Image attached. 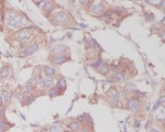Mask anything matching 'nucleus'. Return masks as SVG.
<instances>
[{"mask_svg":"<svg viewBox=\"0 0 165 132\" xmlns=\"http://www.w3.org/2000/svg\"><path fill=\"white\" fill-rule=\"evenodd\" d=\"M4 114H5V108H0V120L4 117Z\"/></svg>","mask_w":165,"mask_h":132,"instance_id":"33","label":"nucleus"},{"mask_svg":"<svg viewBox=\"0 0 165 132\" xmlns=\"http://www.w3.org/2000/svg\"><path fill=\"white\" fill-rule=\"evenodd\" d=\"M0 56H1V53H0Z\"/></svg>","mask_w":165,"mask_h":132,"instance_id":"38","label":"nucleus"},{"mask_svg":"<svg viewBox=\"0 0 165 132\" xmlns=\"http://www.w3.org/2000/svg\"><path fill=\"white\" fill-rule=\"evenodd\" d=\"M43 73L45 76H51V77H54L55 75L57 74V71L56 68L54 67H52V66H43Z\"/></svg>","mask_w":165,"mask_h":132,"instance_id":"12","label":"nucleus"},{"mask_svg":"<svg viewBox=\"0 0 165 132\" xmlns=\"http://www.w3.org/2000/svg\"><path fill=\"white\" fill-rule=\"evenodd\" d=\"M42 82H43V85H44V88H49L50 89L51 87H53V84H54V77H51V76H44V78H42Z\"/></svg>","mask_w":165,"mask_h":132,"instance_id":"14","label":"nucleus"},{"mask_svg":"<svg viewBox=\"0 0 165 132\" xmlns=\"http://www.w3.org/2000/svg\"><path fill=\"white\" fill-rule=\"evenodd\" d=\"M90 12L92 14H95V16H101L102 13H105L106 10H105V7H104V4L102 2H99V4H95V2H92V7H90Z\"/></svg>","mask_w":165,"mask_h":132,"instance_id":"6","label":"nucleus"},{"mask_svg":"<svg viewBox=\"0 0 165 132\" xmlns=\"http://www.w3.org/2000/svg\"><path fill=\"white\" fill-rule=\"evenodd\" d=\"M37 50H39V44H37V42H32V43H30L29 45H27L24 47V50L22 51V53L24 56H29V55L34 54Z\"/></svg>","mask_w":165,"mask_h":132,"instance_id":"7","label":"nucleus"},{"mask_svg":"<svg viewBox=\"0 0 165 132\" xmlns=\"http://www.w3.org/2000/svg\"><path fill=\"white\" fill-rule=\"evenodd\" d=\"M147 132H161V131L160 130H157V129H155V128H151Z\"/></svg>","mask_w":165,"mask_h":132,"instance_id":"35","label":"nucleus"},{"mask_svg":"<svg viewBox=\"0 0 165 132\" xmlns=\"http://www.w3.org/2000/svg\"><path fill=\"white\" fill-rule=\"evenodd\" d=\"M18 99H19L20 101H21L22 104H24V99H25V97H24V96H23L22 94H20V95H18Z\"/></svg>","mask_w":165,"mask_h":132,"instance_id":"32","label":"nucleus"},{"mask_svg":"<svg viewBox=\"0 0 165 132\" xmlns=\"http://www.w3.org/2000/svg\"><path fill=\"white\" fill-rule=\"evenodd\" d=\"M101 64H102V59H101L100 57H97V59H95V61H94L92 64H90V66H92L94 69H96V71H97V69H98L101 66Z\"/></svg>","mask_w":165,"mask_h":132,"instance_id":"24","label":"nucleus"},{"mask_svg":"<svg viewBox=\"0 0 165 132\" xmlns=\"http://www.w3.org/2000/svg\"><path fill=\"white\" fill-rule=\"evenodd\" d=\"M24 22V18L23 16H18V14H14L11 19H9V25L12 29H20V27L23 25Z\"/></svg>","mask_w":165,"mask_h":132,"instance_id":"3","label":"nucleus"},{"mask_svg":"<svg viewBox=\"0 0 165 132\" xmlns=\"http://www.w3.org/2000/svg\"><path fill=\"white\" fill-rule=\"evenodd\" d=\"M68 129L73 132L78 131V130L80 129V123L78 122V121H72V122L68 124Z\"/></svg>","mask_w":165,"mask_h":132,"instance_id":"18","label":"nucleus"},{"mask_svg":"<svg viewBox=\"0 0 165 132\" xmlns=\"http://www.w3.org/2000/svg\"><path fill=\"white\" fill-rule=\"evenodd\" d=\"M55 87L57 88V90L60 91V94L62 95L63 92L65 91V89H66V80H65L64 77H61L59 80H57V83H56V85H55Z\"/></svg>","mask_w":165,"mask_h":132,"instance_id":"11","label":"nucleus"},{"mask_svg":"<svg viewBox=\"0 0 165 132\" xmlns=\"http://www.w3.org/2000/svg\"><path fill=\"white\" fill-rule=\"evenodd\" d=\"M49 132H65V130L64 128L59 126V124H53V126H51Z\"/></svg>","mask_w":165,"mask_h":132,"instance_id":"25","label":"nucleus"},{"mask_svg":"<svg viewBox=\"0 0 165 132\" xmlns=\"http://www.w3.org/2000/svg\"><path fill=\"white\" fill-rule=\"evenodd\" d=\"M60 91L57 90V88L55 86L51 87L50 89H49V96H50L51 98H54V97H57V96H60Z\"/></svg>","mask_w":165,"mask_h":132,"instance_id":"23","label":"nucleus"},{"mask_svg":"<svg viewBox=\"0 0 165 132\" xmlns=\"http://www.w3.org/2000/svg\"><path fill=\"white\" fill-rule=\"evenodd\" d=\"M33 88L34 87L31 85V84H25L24 86H23V88H22V92L24 94V95H27V96H29V95H32V92H33Z\"/></svg>","mask_w":165,"mask_h":132,"instance_id":"16","label":"nucleus"},{"mask_svg":"<svg viewBox=\"0 0 165 132\" xmlns=\"http://www.w3.org/2000/svg\"><path fill=\"white\" fill-rule=\"evenodd\" d=\"M16 35H17L16 37L18 39L19 41H30L33 37L32 32L27 31V30H21V31H19Z\"/></svg>","mask_w":165,"mask_h":132,"instance_id":"8","label":"nucleus"},{"mask_svg":"<svg viewBox=\"0 0 165 132\" xmlns=\"http://www.w3.org/2000/svg\"><path fill=\"white\" fill-rule=\"evenodd\" d=\"M144 17H145V20H147V22H152L154 20V14L152 13V12H145Z\"/></svg>","mask_w":165,"mask_h":132,"instance_id":"28","label":"nucleus"},{"mask_svg":"<svg viewBox=\"0 0 165 132\" xmlns=\"http://www.w3.org/2000/svg\"><path fill=\"white\" fill-rule=\"evenodd\" d=\"M43 5H44V7H43L42 9H43V11L46 12V13H49V12H51L52 10L54 9V4H53V2H51V1L43 2Z\"/></svg>","mask_w":165,"mask_h":132,"instance_id":"17","label":"nucleus"},{"mask_svg":"<svg viewBox=\"0 0 165 132\" xmlns=\"http://www.w3.org/2000/svg\"><path fill=\"white\" fill-rule=\"evenodd\" d=\"M50 62L53 65H62V64H64L65 62H67V61H69L71 59V57L69 56H66V55H57V56H50Z\"/></svg>","mask_w":165,"mask_h":132,"instance_id":"5","label":"nucleus"},{"mask_svg":"<svg viewBox=\"0 0 165 132\" xmlns=\"http://www.w3.org/2000/svg\"><path fill=\"white\" fill-rule=\"evenodd\" d=\"M78 132H92V131H90V129H89V128L82 127V129H79V130H78Z\"/></svg>","mask_w":165,"mask_h":132,"instance_id":"31","label":"nucleus"},{"mask_svg":"<svg viewBox=\"0 0 165 132\" xmlns=\"http://www.w3.org/2000/svg\"><path fill=\"white\" fill-rule=\"evenodd\" d=\"M68 50V47L67 46L63 45V44H59V45H55L52 51H51V53L53 56H57V55H64L65 51Z\"/></svg>","mask_w":165,"mask_h":132,"instance_id":"9","label":"nucleus"},{"mask_svg":"<svg viewBox=\"0 0 165 132\" xmlns=\"http://www.w3.org/2000/svg\"><path fill=\"white\" fill-rule=\"evenodd\" d=\"M4 106H5V102H4V99L0 95V108H4Z\"/></svg>","mask_w":165,"mask_h":132,"instance_id":"34","label":"nucleus"},{"mask_svg":"<svg viewBox=\"0 0 165 132\" xmlns=\"http://www.w3.org/2000/svg\"><path fill=\"white\" fill-rule=\"evenodd\" d=\"M39 72L37 71V68L33 71L32 73V76H31V78H30V82H29V84H31V85H34V84H37V82L39 80Z\"/></svg>","mask_w":165,"mask_h":132,"instance_id":"20","label":"nucleus"},{"mask_svg":"<svg viewBox=\"0 0 165 132\" xmlns=\"http://www.w3.org/2000/svg\"><path fill=\"white\" fill-rule=\"evenodd\" d=\"M40 132H49V130H46V129H43V130H41Z\"/></svg>","mask_w":165,"mask_h":132,"instance_id":"37","label":"nucleus"},{"mask_svg":"<svg viewBox=\"0 0 165 132\" xmlns=\"http://www.w3.org/2000/svg\"><path fill=\"white\" fill-rule=\"evenodd\" d=\"M37 95H29L25 97V99H24V104L23 105H25V106H30L32 102H34V100L37 99Z\"/></svg>","mask_w":165,"mask_h":132,"instance_id":"22","label":"nucleus"},{"mask_svg":"<svg viewBox=\"0 0 165 132\" xmlns=\"http://www.w3.org/2000/svg\"><path fill=\"white\" fill-rule=\"evenodd\" d=\"M99 19H100L101 21H104V22H109L110 14L108 13V12H105V13H102L101 16H99Z\"/></svg>","mask_w":165,"mask_h":132,"instance_id":"27","label":"nucleus"},{"mask_svg":"<svg viewBox=\"0 0 165 132\" xmlns=\"http://www.w3.org/2000/svg\"><path fill=\"white\" fill-rule=\"evenodd\" d=\"M1 97H2V99H4V102L5 104H8L10 101V92L8 90H2L1 91Z\"/></svg>","mask_w":165,"mask_h":132,"instance_id":"26","label":"nucleus"},{"mask_svg":"<svg viewBox=\"0 0 165 132\" xmlns=\"http://www.w3.org/2000/svg\"><path fill=\"white\" fill-rule=\"evenodd\" d=\"M110 72H112V74L114 73H118V72H120V68L119 66L117 65L116 63H114L112 65H110Z\"/></svg>","mask_w":165,"mask_h":132,"instance_id":"29","label":"nucleus"},{"mask_svg":"<svg viewBox=\"0 0 165 132\" xmlns=\"http://www.w3.org/2000/svg\"><path fill=\"white\" fill-rule=\"evenodd\" d=\"M124 89H126V90H132V89H135V86H134L133 84H127V85L124 86Z\"/></svg>","mask_w":165,"mask_h":132,"instance_id":"30","label":"nucleus"},{"mask_svg":"<svg viewBox=\"0 0 165 132\" xmlns=\"http://www.w3.org/2000/svg\"><path fill=\"white\" fill-rule=\"evenodd\" d=\"M139 127H140V121L137 120V121H135V129H138Z\"/></svg>","mask_w":165,"mask_h":132,"instance_id":"36","label":"nucleus"},{"mask_svg":"<svg viewBox=\"0 0 165 132\" xmlns=\"http://www.w3.org/2000/svg\"><path fill=\"white\" fill-rule=\"evenodd\" d=\"M69 14L65 11H59L55 12L52 17V23L53 24H67L69 22Z\"/></svg>","mask_w":165,"mask_h":132,"instance_id":"1","label":"nucleus"},{"mask_svg":"<svg viewBox=\"0 0 165 132\" xmlns=\"http://www.w3.org/2000/svg\"><path fill=\"white\" fill-rule=\"evenodd\" d=\"M97 72L102 76H107L110 73V65L107 63H102L100 67L97 69Z\"/></svg>","mask_w":165,"mask_h":132,"instance_id":"13","label":"nucleus"},{"mask_svg":"<svg viewBox=\"0 0 165 132\" xmlns=\"http://www.w3.org/2000/svg\"><path fill=\"white\" fill-rule=\"evenodd\" d=\"M9 127H10V124L7 120H5V119L0 120V132H6L9 129Z\"/></svg>","mask_w":165,"mask_h":132,"instance_id":"21","label":"nucleus"},{"mask_svg":"<svg viewBox=\"0 0 165 132\" xmlns=\"http://www.w3.org/2000/svg\"><path fill=\"white\" fill-rule=\"evenodd\" d=\"M111 78L115 80V82H126L127 80V75L123 72H118V73H114L111 75Z\"/></svg>","mask_w":165,"mask_h":132,"instance_id":"10","label":"nucleus"},{"mask_svg":"<svg viewBox=\"0 0 165 132\" xmlns=\"http://www.w3.org/2000/svg\"><path fill=\"white\" fill-rule=\"evenodd\" d=\"M127 108H128L131 112H134L137 114L140 111L141 109V104H140V100L137 96H132L130 97L128 100H127Z\"/></svg>","mask_w":165,"mask_h":132,"instance_id":"2","label":"nucleus"},{"mask_svg":"<svg viewBox=\"0 0 165 132\" xmlns=\"http://www.w3.org/2000/svg\"><path fill=\"white\" fill-rule=\"evenodd\" d=\"M10 74V67L9 66H4L0 69V78H6L8 77Z\"/></svg>","mask_w":165,"mask_h":132,"instance_id":"19","label":"nucleus"},{"mask_svg":"<svg viewBox=\"0 0 165 132\" xmlns=\"http://www.w3.org/2000/svg\"><path fill=\"white\" fill-rule=\"evenodd\" d=\"M97 45H99V44H98L92 37H88L87 39H86V47H87V49H90V50H92L94 47H96Z\"/></svg>","mask_w":165,"mask_h":132,"instance_id":"15","label":"nucleus"},{"mask_svg":"<svg viewBox=\"0 0 165 132\" xmlns=\"http://www.w3.org/2000/svg\"><path fill=\"white\" fill-rule=\"evenodd\" d=\"M106 95L109 97V99L111 100V102H112L114 107H117V106L119 105L120 94H119V91L117 90V89H115V88H111V89H109V90L107 91V94H106Z\"/></svg>","mask_w":165,"mask_h":132,"instance_id":"4","label":"nucleus"}]
</instances>
